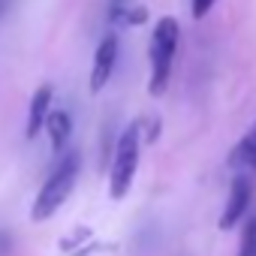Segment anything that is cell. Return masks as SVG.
Here are the masks:
<instances>
[{
  "mask_svg": "<svg viewBox=\"0 0 256 256\" xmlns=\"http://www.w3.org/2000/svg\"><path fill=\"white\" fill-rule=\"evenodd\" d=\"M139 148H142V124L136 120L114 139V148H112V166H108L112 199H124L130 193L136 169H139Z\"/></svg>",
  "mask_w": 256,
  "mask_h": 256,
  "instance_id": "cell-2",
  "label": "cell"
},
{
  "mask_svg": "<svg viewBox=\"0 0 256 256\" xmlns=\"http://www.w3.org/2000/svg\"><path fill=\"white\" fill-rule=\"evenodd\" d=\"M253 256H256V250H253Z\"/></svg>",
  "mask_w": 256,
  "mask_h": 256,
  "instance_id": "cell-14",
  "label": "cell"
},
{
  "mask_svg": "<svg viewBox=\"0 0 256 256\" xmlns=\"http://www.w3.org/2000/svg\"><path fill=\"white\" fill-rule=\"evenodd\" d=\"M250 199H253V181L247 175H235L232 178V187H229V202H226L223 217H220V229H226V232L235 229L247 217Z\"/></svg>",
  "mask_w": 256,
  "mask_h": 256,
  "instance_id": "cell-5",
  "label": "cell"
},
{
  "mask_svg": "<svg viewBox=\"0 0 256 256\" xmlns=\"http://www.w3.org/2000/svg\"><path fill=\"white\" fill-rule=\"evenodd\" d=\"M126 10H130V0H108V6H106V18H108V24L124 22Z\"/></svg>",
  "mask_w": 256,
  "mask_h": 256,
  "instance_id": "cell-9",
  "label": "cell"
},
{
  "mask_svg": "<svg viewBox=\"0 0 256 256\" xmlns=\"http://www.w3.org/2000/svg\"><path fill=\"white\" fill-rule=\"evenodd\" d=\"M253 250H256V214L241 223V247L235 256H253Z\"/></svg>",
  "mask_w": 256,
  "mask_h": 256,
  "instance_id": "cell-8",
  "label": "cell"
},
{
  "mask_svg": "<svg viewBox=\"0 0 256 256\" xmlns=\"http://www.w3.org/2000/svg\"><path fill=\"white\" fill-rule=\"evenodd\" d=\"M145 18H148V10H142V6L126 10V16H124V22H126V24H142Z\"/></svg>",
  "mask_w": 256,
  "mask_h": 256,
  "instance_id": "cell-10",
  "label": "cell"
},
{
  "mask_svg": "<svg viewBox=\"0 0 256 256\" xmlns=\"http://www.w3.org/2000/svg\"><path fill=\"white\" fill-rule=\"evenodd\" d=\"M52 96H54L52 84H40V88L34 90L30 106H28V124H24V136H28V142H34V139L40 136L42 124H46V118H48V112H52Z\"/></svg>",
  "mask_w": 256,
  "mask_h": 256,
  "instance_id": "cell-6",
  "label": "cell"
},
{
  "mask_svg": "<svg viewBox=\"0 0 256 256\" xmlns=\"http://www.w3.org/2000/svg\"><path fill=\"white\" fill-rule=\"evenodd\" d=\"M78 172H82V154L66 151L60 157V163L52 169V175L46 178V184L40 187V193H36V199L30 205V217L36 223H46L60 211V205L70 199V193H72V187L78 181Z\"/></svg>",
  "mask_w": 256,
  "mask_h": 256,
  "instance_id": "cell-1",
  "label": "cell"
},
{
  "mask_svg": "<svg viewBox=\"0 0 256 256\" xmlns=\"http://www.w3.org/2000/svg\"><path fill=\"white\" fill-rule=\"evenodd\" d=\"M42 130H48V139H52V148L54 154H60L66 145H70V136H72V118L66 108H58V112H48Z\"/></svg>",
  "mask_w": 256,
  "mask_h": 256,
  "instance_id": "cell-7",
  "label": "cell"
},
{
  "mask_svg": "<svg viewBox=\"0 0 256 256\" xmlns=\"http://www.w3.org/2000/svg\"><path fill=\"white\" fill-rule=\"evenodd\" d=\"M178 40H181L178 22L172 16L160 18L157 28H154V36H151V82H148V90L154 96H160L169 84L172 64H175V54H178Z\"/></svg>",
  "mask_w": 256,
  "mask_h": 256,
  "instance_id": "cell-3",
  "label": "cell"
},
{
  "mask_svg": "<svg viewBox=\"0 0 256 256\" xmlns=\"http://www.w3.org/2000/svg\"><path fill=\"white\" fill-rule=\"evenodd\" d=\"M118 54H120V40H118V34H106V36L100 40L96 52H94V66H90V90H94V94H100V90L108 84V78H112V72H114V66H118Z\"/></svg>",
  "mask_w": 256,
  "mask_h": 256,
  "instance_id": "cell-4",
  "label": "cell"
},
{
  "mask_svg": "<svg viewBox=\"0 0 256 256\" xmlns=\"http://www.w3.org/2000/svg\"><path fill=\"white\" fill-rule=\"evenodd\" d=\"M12 4H16V0H0V22L6 18V12L12 10Z\"/></svg>",
  "mask_w": 256,
  "mask_h": 256,
  "instance_id": "cell-12",
  "label": "cell"
},
{
  "mask_svg": "<svg viewBox=\"0 0 256 256\" xmlns=\"http://www.w3.org/2000/svg\"><path fill=\"white\" fill-rule=\"evenodd\" d=\"M247 136H250V139H253V142H256V126H253V130H250V133H247Z\"/></svg>",
  "mask_w": 256,
  "mask_h": 256,
  "instance_id": "cell-13",
  "label": "cell"
},
{
  "mask_svg": "<svg viewBox=\"0 0 256 256\" xmlns=\"http://www.w3.org/2000/svg\"><path fill=\"white\" fill-rule=\"evenodd\" d=\"M214 4H217V0H193V18H205Z\"/></svg>",
  "mask_w": 256,
  "mask_h": 256,
  "instance_id": "cell-11",
  "label": "cell"
}]
</instances>
